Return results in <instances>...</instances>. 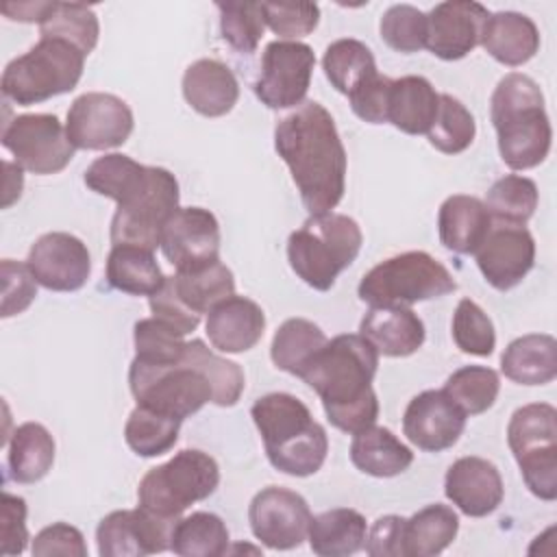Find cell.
Returning <instances> with one entry per match:
<instances>
[{
  "label": "cell",
  "instance_id": "cell-52",
  "mask_svg": "<svg viewBox=\"0 0 557 557\" xmlns=\"http://www.w3.org/2000/svg\"><path fill=\"white\" fill-rule=\"evenodd\" d=\"M28 542L26 500L22 496L2 492L0 503V553L20 555Z\"/></svg>",
  "mask_w": 557,
  "mask_h": 557
},
{
  "label": "cell",
  "instance_id": "cell-9",
  "mask_svg": "<svg viewBox=\"0 0 557 557\" xmlns=\"http://www.w3.org/2000/svg\"><path fill=\"white\" fill-rule=\"evenodd\" d=\"M128 385L139 407L181 422L213 400L211 383L185 357L176 363H152L135 357L128 368Z\"/></svg>",
  "mask_w": 557,
  "mask_h": 557
},
{
  "label": "cell",
  "instance_id": "cell-58",
  "mask_svg": "<svg viewBox=\"0 0 557 557\" xmlns=\"http://www.w3.org/2000/svg\"><path fill=\"white\" fill-rule=\"evenodd\" d=\"M4 170H7V185H4V202L2 207H9L13 200L20 198L22 194V168L15 163H9L4 161Z\"/></svg>",
  "mask_w": 557,
  "mask_h": 557
},
{
  "label": "cell",
  "instance_id": "cell-43",
  "mask_svg": "<svg viewBox=\"0 0 557 557\" xmlns=\"http://www.w3.org/2000/svg\"><path fill=\"white\" fill-rule=\"evenodd\" d=\"M498 389L500 379L487 366H463L444 383V392L466 416L485 413L496 403Z\"/></svg>",
  "mask_w": 557,
  "mask_h": 557
},
{
  "label": "cell",
  "instance_id": "cell-3",
  "mask_svg": "<svg viewBox=\"0 0 557 557\" xmlns=\"http://www.w3.org/2000/svg\"><path fill=\"white\" fill-rule=\"evenodd\" d=\"M490 117L505 165L531 170L548 157L553 128L544 94L531 76L520 72L505 74L492 94Z\"/></svg>",
  "mask_w": 557,
  "mask_h": 557
},
{
  "label": "cell",
  "instance_id": "cell-55",
  "mask_svg": "<svg viewBox=\"0 0 557 557\" xmlns=\"http://www.w3.org/2000/svg\"><path fill=\"white\" fill-rule=\"evenodd\" d=\"M405 522L403 516H381L366 535V553L370 557H407L405 555Z\"/></svg>",
  "mask_w": 557,
  "mask_h": 557
},
{
  "label": "cell",
  "instance_id": "cell-37",
  "mask_svg": "<svg viewBox=\"0 0 557 557\" xmlns=\"http://www.w3.org/2000/svg\"><path fill=\"white\" fill-rule=\"evenodd\" d=\"M322 70L329 83L346 96L379 74L372 50L359 39L333 41L322 57Z\"/></svg>",
  "mask_w": 557,
  "mask_h": 557
},
{
  "label": "cell",
  "instance_id": "cell-14",
  "mask_svg": "<svg viewBox=\"0 0 557 557\" xmlns=\"http://www.w3.org/2000/svg\"><path fill=\"white\" fill-rule=\"evenodd\" d=\"M133 124V111L122 98L102 91H87L70 104L65 133L74 148L109 150L128 139Z\"/></svg>",
  "mask_w": 557,
  "mask_h": 557
},
{
  "label": "cell",
  "instance_id": "cell-34",
  "mask_svg": "<svg viewBox=\"0 0 557 557\" xmlns=\"http://www.w3.org/2000/svg\"><path fill=\"white\" fill-rule=\"evenodd\" d=\"M326 342L329 339L324 331L311 320L289 318L276 329L270 346V357L278 370L300 379L313 357L326 346Z\"/></svg>",
  "mask_w": 557,
  "mask_h": 557
},
{
  "label": "cell",
  "instance_id": "cell-44",
  "mask_svg": "<svg viewBox=\"0 0 557 557\" xmlns=\"http://www.w3.org/2000/svg\"><path fill=\"white\" fill-rule=\"evenodd\" d=\"M476 135L474 115L450 94H440L437 115L426 133L429 144L444 154L463 152Z\"/></svg>",
  "mask_w": 557,
  "mask_h": 557
},
{
  "label": "cell",
  "instance_id": "cell-47",
  "mask_svg": "<svg viewBox=\"0 0 557 557\" xmlns=\"http://www.w3.org/2000/svg\"><path fill=\"white\" fill-rule=\"evenodd\" d=\"M453 339L461 352L490 357L496 346V333L490 315L470 298H461L453 313Z\"/></svg>",
  "mask_w": 557,
  "mask_h": 557
},
{
  "label": "cell",
  "instance_id": "cell-46",
  "mask_svg": "<svg viewBox=\"0 0 557 557\" xmlns=\"http://www.w3.org/2000/svg\"><path fill=\"white\" fill-rule=\"evenodd\" d=\"M222 39L239 54H252L263 37L261 2H218Z\"/></svg>",
  "mask_w": 557,
  "mask_h": 557
},
{
  "label": "cell",
  "instance_id": "cell-28",
  "mask_svg": "<svg viewBox=\"0 0 557 557\" xmlns=\"http://www.w3.org/2000/svg\"><path fill=\"white\" fill-rule=\"evenodd\" d=\"M440 107V94L424 76L392 78L387 122L407 135H426Z\"/></svg>",
  "mask_w": 557,
  "mask_h": 557
},
{
  "label": "cell",
  "instance_id": "cell-4",
  "mask_svg": "<svg viewBox=\"0 0 557 557\" xmlns=\"http://www.w3.org/2000/svg\"><path fill=\"white\" fill-rule=\"evenodd\" d=\"M268 461L289 476L315 474L329 453V437L309 407L285 392L265 394L250 407Z\"/></svg>",
  "mask_w": 557,
  "mask_h": 557
},
{
  "label": "cell",
  "instance_id": "cell-56",
  "mask_svg": "<svg viewBox=\"0 0 557 557\" xmlns=\"http://www.w3.org/2000/svg\"><path fill=\"white\" fill-rule=\"evenodd\" d=\"M392 78L376 74L366 85H361L355 94L348 96L350 109L357 117L368 124H383L387 122V96H389Z\"/></svg>",
  "mask_w": 557,
  "mask_h": 557
},
{
  "label": "cell",
  "instance_id": "cell-35",
  "mask_svg": "<svg viewBox=\"0 0 557 557\" xmlns=\"http://www.w3.org/2000/svg\"><path fill=\"white\" fill-rule=\"evenodd\" d=\"M459 518L448 505H426L405 522V555L433 557L453 544Z\"/></svg>",
  "mask_w": 557,
  "mask_h": 557
},
{
  "label": "cell",
  "instance_id": "cell-36",
  "mask_svg": "<svg viewBox=\"0 0 557 557\" xmlns=\"http://www.w3.org/2000/svg\"><path fill=\"white\" fill-rule=\"evenodd\" d=\"M170 550L178 557H220L228 550V529L211 511H194L174 522Z\"/></svg>",
  "mask_w": 557,
  "mask_h": 557
},
{
  "label": "cell",
  "instance_id": "cell-7",
  "mask_svg": "<svg viewBox=\"0 0 557 557\" xmlns=\"http://www.w3.org/2000/svg\"><path fill=\"white\" fill-rule=\"evenodd\" d=\"M457 289L455 276L424 250L394 255L363 274L357 294L370 307H409Z\"/></svg>",
  "mask_w": 557,
  "mask_h": 557
},
{
  "label": "cell",
  "instance_id": "cell-50",
  "mask_svg": "<svg viewBox=\"0 0 557 557\" xmlns=\"http://www.w3.org/2000/svg\"><path fill=\"white\" fill-rule=\"evenodd\" d=\"M261 9L265 26L283 41L313 33L320 22V7L313 2H261Z\"/></svg>",
  "mask_w": 557,
  "mask_h": 557
},
{
  "label": "cell",
  "instance_id": "cell-18",
  "mask_svg": "<svg viewBox=\"0 0 557 557\" xmlns=\"http://www.w3.org/2000/svg\"><path fill=\"white\" fill-rule=\"evenodd\" d=\"M474 255L483 278L494 289L507 292L531 272L535 263V242L524 224L492 222L490 233Z\"/></svg>",
  "mask_w": 557,
  "mask_h": 557
},
{
  "label": "cell",
  "instance_id": "cell-2",
  "mask_svg": "<svg viewBox=\"0 0 557 557\" xmlns=\"http://www.w3.org/2000/svg\"><path fill=\"white\" fill-rule=\"evenodd\" d=\"M376 368L374 346L359 333H344L326 342L300 379L318 392L329 422L355 435L379 418V400L372 389Z\"/></svg>",
  "mask_w": 557,
  "mask_h": 557
},
{
  "label": "cell",
  "instance_id": "cell-42",
  "mask_svg": "<svg viewBox=\"0 0 557 557\" xmlns=\"http://www.w3.org/2000/svg\"><path fill=\"white\" fill-rule=\"evenodd\" d=\"M183 357L194 363L211 383L213 405L233 407L244 392V372L235 361L218 357L202 339H191L185 344Z\"/></svg>",
  "mask_w": 557,
  "mask_h": 557
},
{
  "label": "cell",
  "instance_id": "cell-38",
  "mask_svg": "<svg viewBox=\"0 0 557 557\" xmlns=\"http://www.w3.org/2000/svg\"><path fill=\"white\" fill-rule=\"evenodd\" d=\"M172 283L178 298L198 315L209 313L215 305L235 294L233 272L220 259L198 270L176 272Z\"/></svg>",
  "mask_w": 557,
  "mask_h": 557
},
{
  "label": "cell",
  "instance_id": "cell-31",
  "mask_svg": "<svg viewBox=\"0 0 557 557\" xmlns=\"http://www.w3.org/2000/svg\"><path fill=\"white\" fill-rule=\"evenodd\" d=\"M366 518L350 507L329 509L309 524V546L320 557H348L366 544Z\"/></svg>",
  "mask_w": 557,
  "mask_h": 557
},
{
  "label": "cell",
  "instance_id": "cell-45",
  "mask_svg": "<svg viewBox=\"0 0 557 557\" xmlns=\"http://www.w3.org/2000/svg\"><path fill=\"white\" fill-rule=\"evenodd\" d=\"M537 200L540 194L535 181L520 174H507L490 187L483 205L496 222L524 224L535 213Z\"/></svg>",
  "mask_w": 557,
  "mask_h": 557
},
{
  "label": "cell",
  "instance_id": "cell-27",
  "mask_svg": "<svg viewBox=\"0 0 557 557\" xmlns=\"http://www.w3.org/2000/svg\"><path fill=\"white\" fill-rule=\"evenodd\" d=\"M492 228V215L476 196H448L437 213V231L444 248L457 255H474Z\"/></svg>",
  "mask_w": 557,
  "mask_h": 557
},
{
  "label": "cell",
  "instance_id": "cell-54",
  "mask_svg": "<svg viewBox=\"0 0 557 557\" xmlns=\"http://www.w3.org/2000/svg\"><path fill=\"white\" fill-rule=\"evenodd\" d=\"M30 553L37 557H52V555L85 557L87 546H85L83 533L76 527L67 522H54L35 535Z\"/></svg>",
  "mask_w": 557,
  "mask_h": 557
},
{
  "label": "cell",
  "instance_id": "cell-33",
  "mask_svg": "<svg viewBox=\"0 0 557 557\" xmlns=\"http://www.w3.org/2000/svg\"><path fill=\"white\" fill-rule=\"evenodd\" d=\"M54 463V440L39 422L20 424L9 442L7 466L15 483L41 481Z\"/></svg>",
  "mask_w": 557,
  "mask_h": 557
},
{
  "label": "cell",
  "instance_id": "cell-39",
  "mask_svg": "<svg viewBox=\"0 0 557 557\" xmlns=\"http://www.w3.org/2000/svg\"><path fill=\"white\" fill-rule=\"evenodd\" d=\"M39 35L70 41L89 54L98 44L100 24L87 4L48 2L39 22Z\"/></svg>",
  "mask_w": 557,
  "mask_h": 557
},
{
  "label": "cell",
  "instance_id": "cell-57",
  "mask_svg": "<svg viewBox=\"0 0 557 557\" xmlns=\"http://www.w3.org/2000/svg\"><path fill=\"white\" fill-rule=\"evenodd\" d=\"M48 9V2H17V4H2V13L9 20L17 22H41L44 11Z\"/></svg>",
  "mask_w": 557,
  "mask_h": 557
},
{
  "label": "cell",
  "instance_id": "cell-51",
  "mask_svg": "<svg viewBox=\"0 0 557 557\" xmlns=\"http://www.w3.org/2000/svg\"><path fill=\"white\" fill-rule=\"evenodd\" d=\"M2 274V318L17 315L30 307L37 296V281L26 263L2 259L0 263Z\"/></svg>",
  "mask_w": 557,
  "mask_h": 557
},
{
  "label": "cell",
  "instance_id": "cell-53",
  "mask_svg": "<svg viewBox=\"0 0 557 557\" xmlns=\"http://www.w3.org/2000/svg\"><path fill=\"white\" fill-rule=\"evenodd\" d=\"M150 309L154 318H159L181 335L196 331V326L200 324V315L178 298L172 276H165L163 287L150 296Z\"/></svg>",
  "mask_w": 557,
  "mask_h": 557
},
{
  "label": "cell",
  "instance_id": "cell-8",
  "mask_svg": "<svg viewBox=\"0 0 557 557\" xmlns=\"http://www.w3.org/2000/svg\"><path fill=\"white\" fill-rule=\"evenodd\" d=\"M218 483L220 468L215 459L198 448H185L144 474L137 500L141 509L176 522L189 505L209 498Z\"/></svg>",
  "mask_w": 557,
  "mask_h": 557
},
{
  "label": "cell",
  "instance_id": "cell-25",
  "mask_svg": "<svg viewBox=\"0 0 557 557\" xmlns=\"http://www.w3.org/2000/svg\"><path fill=\"white\" fill-rule=\"evenodd\" d=\"M366 337L383 357H409L424 344V324L409 307H370L359 324Z\"/></svg>",
  "mask_w": 557,
  "mask_h": 557
},
{
  "label": "cell",
  "instance_id": "cell-49",
  "mask_svg": "<svg viewBox=\"0 0 557 557\" xmlns=\"http://www.w3.org/2000/svg\"><path fill=\"white\" fill-rule=\"evenodd\" d=\"M185 335L161 322L159 318H144L135 322L133 342L137 350V359L152 361V363H176L183 359Z\"/></svg>",
  "mask_w": 557,
  "mask_h": 557
},
{
  "label": "cell",
  "instance_id": "cell-26",
  "mask_svg": "<svg viewBox=\"0 0 557 557\" xmlns=\"http://www.w3.org/2000/svg\"><path fill=\"white\" fill-rule=\"evenodd\" d=\"M479 44L498 63L518 67L540 50V30L524 13L498 11L485 20Z\"/></svg>",
  "mask_w": 557,
  "mask_h": 557
},
{
  "label": "cell",
  "instance_id": "cell-21",
  "mask_svg": "<svg viewBox=\"0 0 557 557\" xmlns=\"http://www.w3.org/2000/svg\"><path fill=\"white\" fill-rule=\"evenodd\" d=\"M490 11L470 0H448L426 13V46L442 61H459L479 46Z\"/></svg>",
  "mask_w": 557,
  "mask_h": 557
},
{
  "label": "cell",
  "instance_id": "cell-48",
  "mask_svg": "<svg viewBox=\"0 0 557 557\" xmlns=\"http://www.w3.org/2000/svg\"><path fill=\"white\" fill-rule=\"evenodd\" d=\"M379 30L392 50L418 52L426 46V13L411 4H394L383 13Z\"/></svg>",
  "mask_w": 557,
  "mask_h": 557
},
{
  "label": "cell",
  "instance_id": "cell-6",
  "mask_svg": "<svg viewBox=\"0 0 557 557\" xmlns=\"http://www.w3.org/2000/svg\"><path fill=\"white\" fill-rule=\"evenodd\" d=\"M85 52L70 41L41 37L28 52L13 59L2 72V94L28 107L72 91L85 67Z\"/></svg>",
  "mask_w": 557,
  "mask_h": 557
},
{
  "label": "cell",
  "instance_id": "cell-5",
  "mask_svg": "<svg viewBox=\"0 0 557 557\" xmlns=\"http://www.w3.org/2000/svg\"><path fill=\"white\" fill-rule=\"evenodd\" d=\"M363 235L344 213H320L305 220L287 239V261L298 278L318 292H329L335 278L359 255Z\"/></svg>",
  "mask_w": 557,
  "mask_h": 557
},
{
  "label": "cell",
  "instance_id": "cell-29",
  "mask_svg": "<svg viewBox=\"0 0 557 557\" xmlns=\"http://www.w3.org/2000/svg\"><path fill=\"white\" fill-rule=\"evenodd\" d=\"M503 374L518 385H546L557 376V342L546 333L513 339L500 357Z\"/></svg>",
  "mask_w": 557,
  "mask_h": 557
},
{
  "label": "cell",
  "instance_id": "cell-19",
  "mask_svg": "<svg viewBox=\"0 0 557 557\" xmlns=\"http://www.w3.org/2000/svg\"><path fill=\"white\" fill-rule=\"evenodd\" d=\"M26 265L41 287L50 292H76L89 278L91 257L83 239L52 231L30 246Z\"/></svg>",
  "mask_w": 557,
  "mask_h": 557
},
{
  "label": "cell",
  "instance_id": "cell-15",
  "mask_svg": "<svg viewBox=\"0 0 557 557\" xmlns=\"http://www.w3.org/2000/svg\"><path fill=\"white\" fill-rule=\"evenodd\" d=\"M311 518L307 500L298 492L278 485L257 492L248 507L252 535L274 550L300 546L309 535Z\"/></svg>",
  "mask_w": 557,
  "mask_h": 557
},
{
  "label": "cell",
  "instance_id": "cell-23",
  "mask_svg": "<svg viewBox=\"0 0 557 557\" xmlns=\"http://www.w3.org/2000/svg\"><path fill=\"white\" fill-rule=\"evenodd\" d=\"M205 329L215 350L237 355L255 348L263 337L265 315L255 300L233 294L209 311Z\"/></svg>",
  "mask_w": 557,
  "mask_h": 557
},
{
  "label": "cell",
  "instance_id": "cell-13",
  "mask_svg": "<svg viewBox=\"0 0 557 557\" xmlns=\"http://www.w3.org/2000/svg\"><path fill=\"white\" fill-rule=\"evenodd\" d=\"M315 54L302 41H270L261 54L259 74L255 81V96L268 109H289L302 104L311 76Z\"/></svg>",
  "mask_w": 557,
  "mask_h": 557
},
{
  "label": "cell",
  "instance_id": "cell-12",
  "mask_svg": "<svg viewBox=\"0 0 557 557\" xmlns=\"http://www.w3.org/2000/svg\"><path fill=\"white\" fill-rule=\"evenodd\" d=\"M2 146L22 170L46 176L61 172L74 157L65 128L52 113H24L2 128Z\"/></svg>",
  "mask_w": 557,
  "mask_h": 557
},
{
  "label": "cell",
  "instance_id": "cell-17",
  "mask_svg": "<svg viewBox=\"0 0 557 557\" xmlns=\"http://www.w3.org/2000/svg\"><path fill=\"white\" fill-rule=\"evenodd\" d=\"M159 246L176 272L198 270L220 259V224L209 209L178 207L163 226Z\"/></svg>",
  "mask_w": 557,
  "mask_h": 557
},
{
  "label": "cell",
  "instance_id": "cell-41",
  "mask_svg": "<svg viewBox=\"0 0 557 557\" xmlns=\"http://www.w3.org/2000/svg\"><path fill=\"white\" fill-rule=\"evenodd\" d=\"M181 420L157 413L146 407H135L124 426L128 448L139 457H159L174 448L178 440Z\"/></svg>",
  "mask_w": 557,
  "mask_h": 557
},
{
  "label": "cell",
  "instance_id": "cell-11",
  "mask_svg": "<svg viewBox=\"0 0 557 557\" xmlns=\"http://www.w3.org/2000/svg\"><path fill=\"white\" fill-rule=\"evenodd\" d=\"M178 181L176 176L157 165H148L144 185L117 205L111 220L113 246L131 244L157 250L168 220L178 211Z\"/></svg>",
  "mask_w": 557,
  "mask_h": 557
},
{
  "label": "cell",
  "instance_id": "cell-30",
  "mask_svg": "<svg viewBox=\"0 0 557 557\" xmlns=\"http://www.w3.org/2000/svg\"><path fill=\"white\" fill-rule=\"evenodd\" d=\"M352 466L370 476L387 479L403 474L413 463V453L385 426H366L350 444Z\"/></svg>",
  "mask_w": 557,
  "mask_h": 557
},
{
  "label": "cell",
  "instance_id": "cell-32",
  "mask_svg": "<svg viewBox=\"0 0 557 557\" xmlns=\"http://www.w3.org/2000/svg\"><path fill=\"white\" fill-rule=\"evenodd\" d=\"M154 250L122 244L113 246L107 257V283L131 296H152L157 294L165 276L152 255Z\"/></svg>",
  "mask_w": 557,
  "mask_h": 557
},
{
  "label": "cell",
  "instance_id": "cell-1",
  "mask_svg": "<svg viewBox=\"0 0 557 557\" xmlns=\"http://www.w3.org/2000/svg\"><path fill=\"white\" fill-rule=\"evenodd\" d=\"M274 148L311 215L335 209L346 189V150L333 115L315 100L298 104L274 128Z\"/></svg>",
  "mask_w": 557,
  "mask_h": 557
},
{
  "label": "cell",
  "instance_id": "cell-10",
  "mask_svg": "<svg viewBox=\"0 0 557 557\" xmlns=\"http://www.w3.org/2000/svg\"><path fill=\"white\" fill-rule=\"evenodd\" d=\"M509 448L533 496L557 498V411L548 403H531L513 411L507 426Z\"/></svg>",
  "mask_w": 557,
  "mask_h": 557
},
{
  "label": "cell",
  "instance_id": "cell-16",
  "mask_svg": "<svg viewBox=\"0 0 557 557\" xmlns=\"http://www.w3.org/2000/svg\"><path fill=\"white\" fill-rule=\"evenodd\" d=\"M174 522L163 520L141 507L117 509L107 513L98 529L100 557H144L170 548V533Z\"/></svg>",
  "mask_w": 557,
  "mask_h": 557
},
{
  "label": "cell",
  "instance_id": "cell-40",
  "mask_svg": "<svg viewBox=\"0 0 557 557\" xmlns=\"http://www.w3.org/2000/svg\"><path fill=\"white\" fill-rule=\"evenodd\" d=\"M146 174L148 165L137 163L128 154L111 152L91 161L83 178L91 191L107 196L120 205L144 185Z\"/></svg>",
  "mask_w": 557,
  "mask_h": 557
},
{
  "label": "cell",
  "instance_id": "cell-24",
  "mask_svg": "<svg viewBox=\"0 0 557 557\" xmlns=\"http://www.w3.org/2000/svg\"><path fill=\"white\" fill-rule=\"evenodd\" d=\"M183 96L196 113L220 117L237 104L239 83L233 70L222 61L198 59L183 74Z\"/></svg>",
  "mask_w": 557,
  "mask_h": 557
},
{
  "label": "cell",
  "instance_id": "cell-22",
  "mask_svg": "<svg viewBox=\"0 0 557 557\" xmlns=\"http://www.w3.org/2000/svg\"><path fill=\"white\" fill-rule=\"evenodd\" d=\"M446 498L466 516L483 518L498 509L505 496L498 468L483 457H459L444 476Z\"/></svg>",
  "mask_w": 557,
  "mask_h": 557
},
{
  "label": "cell",
  "instance_id": "cell-20",
  "mask_svg": "<svg viewBox=\"0 0 557 557\" xmlns=\"http://www.w3.org/2000/svg\"><path fill=\"white\" fill-rule=\"evenodd\" d=\"M466 413L444 389H424L413 396L403 416V433L424 453H442L457 444L466 429Z\"/></svg>",
  "mask_w": 557,
  "mask_h": 557
}]
</instances>
